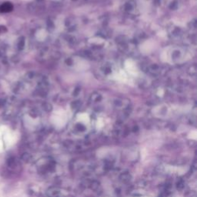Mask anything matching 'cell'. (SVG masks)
Masks as SVG:
<instances>
[{"mask_svg": "<svg viewBox=\"0 0 197 197\" xmlns=\"http://www.w3.org/2000/svg\"><path fill=\"white\" fill-rule=\"evenodd\" d=\"M7 165L9 166L10 167H13L15 165V159L14 158H10V159H8L7 160Z\"/></svg>", "mask_w": 197, "mask_h": 197, "instance_id": "1", "label": "cell"}]
</instances>
